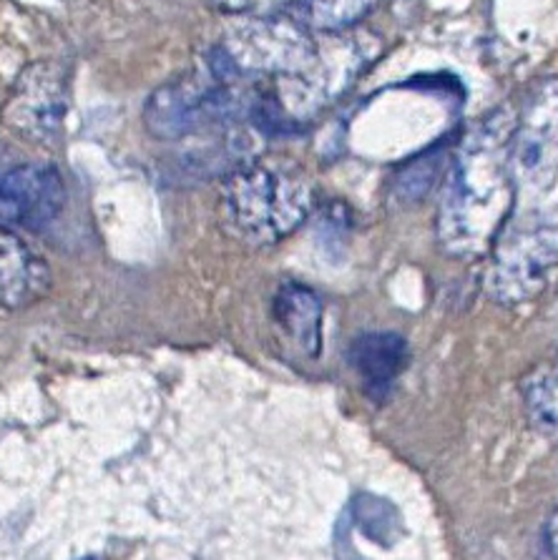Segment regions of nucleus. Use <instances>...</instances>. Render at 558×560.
I'll use <instances>...</instances> for the list:
<instances>
[{"label":"nucleus","mask_w":558,"mask_h":560,"mask_svg":"<svg viewBox=\"0 0 558 560\" xmlns=\"http://www.w3.org/2000/svg\"><path fill=\"white\" fill-rule=\"evenodd\" d=\"M66 186L46 164H25L0 174V226L40 229L61 214Z\"/></svg>","instance_id":"obj_7"},{"label":"nucleus","mask_w":558,"mask_h":560,"mask_svg":"<svg viewBox=\"0 0 558 560\" xmlns=\"http://www.w3.org/2000/svg\"><path fill=\"white\" fill-rule=\"evenodd\" d=\"M513 126L515 114L498 106L458 143L438 214V240L453 257H486L511 222L519 199L511 164Z\"/></svg>","instance_id":"obj_1"},{"label":"nucleus","mask_w":558,"mask_h":560,"mask_svg":"<svg viewBox=\"0 0 558 560\" xmlns=\"http://www.w3.org/2000/svg\"><path fill=\"white\" fill-rule=\"evenodd\" d=\"M515 191L548 197L558 186V75L528 89L511 139Z\"/></svg>","instance_id":"obj_5"},{"label":"nucleus","mask_w":558,"mask_h":560,"mask_svg":"<svg viewBox=\"0 0 558 560\" xmlns=\"http://www.w3.org/2000/svg\"><path fill=\"white\" fill-rule=\"evenodd\" d=\"M443 159H445L443 151L433 149V151H428V154L418 156L412 164L400 168L395 176V184H393L395 197L405 203H416L420 199H426L428 191L433 189V184L438 182Z\"/></svg>","instance_id":"obj_14"},{"label":"nucleus","mask_w":558,"mask_h":560,"mask_svg":"<svg viewBox=\"0 0 558 560\" xmlns=\"http://www.w3.org/2000/svg\"><path fill=\"white\" fill-rule=\"evenodd\" d=\"M523 400L534 425L558 432V360L538 368L523 382Z\"/></svg>","instance_id":"obj_12"},{"label":"nucleus","mask_w":558,"mask_h":560,"mask_svg":"<svg viewBox=\"0 0 558 560\" xmlns=\"http://www.w3.org/2000/svg\"><path fill=\"white\" fill-rule=\"evenodd\" d=\"M317 54V33L292 15H240L226 25L211 56L247 81H277L302 73Z\"/></svg>","instance_id":"obj_3"},{"label":"nucleus","mask_w":558,"mask_h":560,"mask_svg":"<svg viewBox=\"0 0 558 560\" xmlns=\"http://www.w3.org/2000/svg\"><path fill=\"white\" fill-rule=\"evenodd\" d=\"M315 207L312 179L292 161H249L226 176L219 214L234 240L249 247L282 242Z\"/></svg>","instance_id":"obj_2"},{"label":"nucleus","mask_w":558,"mask_h":560,"mask_svg":"<svg viewBox=\"0 0 558 560\" xmlns=\"http://www.w3.org/2000/svg\"><path fill=\"white\" fill-rule=\"evenodd\" d=\"M375 0H292V19L312 33L354 28Z\"/></svg>","instance_id":"obj_11"},{"label":"nucleus","mask_w":558,"mask_h":560,"mask_svg":"<svg viewBox=\"0 0 558 560\" xmlns=\"http://www.w3.org/2000/svg\"><path fill=\"white\" fill-rule=\"evenodd\" d=\"M348 358L370 395H380L400 377L410 358V347L397 332H365L352 339Z\"/></svg>","instance_id":"obj_9"},{"label":"nucleus","mask_w":558,"mask_h":560,"mask_svg":"<svg viewBox=\"0 0 558 560\" xmlns=\"http://www.w3.org/2000/svg\"><path fill=\"white\" fill-rule=\"evenodd\" d=\"M484 287L498 304L528 302L558 265V217L531 209L511 222L490 247Z\"/></svg>","instance_id":"obj_4"},{"label":"nucleus","mask_w":558,"mask_h":560,"mask_svg":"<svg viewBox=\"0 0 558 560\" xmlns=\"http://www.w3.org/2000/svg\"><path fill=\"white\" fill-rule=\"evenodd\" d=\"M71 106V73L58 61L25 66L8 93L0 121L19 139L36 147H56L63 139Z\"/></svg>","instance_id":"obj_6"},{"label":"nucleus","mask_w":558,"mask_h":560,"mask_svg":"<svg viewBox=\"0 0 558 560\" xmlns=\"http://www.w3.org/2000/svg\"><path fill=\"white\" fill-rule=\"evenodd\" d=\"M352 517L368 538L380 546H393L400 536V515L391 503L375 495H358L352 503Z\"/></svg>","instance_id":"obj_13"},{"label":"nucleus","mask_w":558,"mask_h":560,"mask_svg":"<svg viewBox=\"0 0 558 560\" xmlns=\"http://www.w3.org/2000/svg\"><path fill=\"white\" fill-rule=\"evenodd\" d=\"M219 11L234 15H275L284 5H292V0H211Z\"/></svg>","instance_id":"obj_15"},{"label":"nucleus","mask_w":558,"mask_h":560,"mask_svg":"<svg viewBox=\"0 0 558 560\" xmlns=\"http://www.w3.org/2000/svg\"><path fill=\"white\" fill-rule=\"evenodd\" d=\"M536 560H558V508L548 515L544 530H540Z\"/></svg>","instance_id":"obj_16"},{"label":"nucleus","mask_w":558,"mask_h":560,"mask_svg":"<svg viewBox=\"0 0 558 560\" xmlns=\"http://www.w3.org/2000/svg\"><path fill=\"white\" fill-rule=\"evenodd\" d=\"M50 267L40 254L15 234L0 226V310H28L50 290Z\"/></svg>","instance_id":"obj_8"},{"label":"nucleus","mask_w":558,"mask_h":560,"mask_svg":"<svg viewBox=\"0 0 558 560\" xmlns=\"http://www.w3.org/2000/svg\"><path fill=\"white\" fill-rule=\"evenodd\" d=\"M275 319L307 358L323 347V302L304 284H282L275 296Z\"/></svg>","instance_id":"obj_10"}]
</instances>
